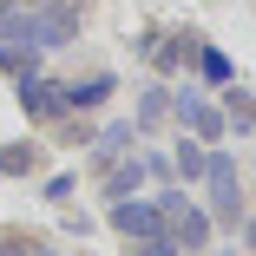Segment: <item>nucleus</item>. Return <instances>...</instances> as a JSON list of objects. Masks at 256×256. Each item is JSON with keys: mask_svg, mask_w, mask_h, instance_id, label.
I'll return each instance as SVG.
<instances>
[{"mask_svg": "<svg viewBox=\"0 0 256 256\" xmlns=\"http://www.w3.org/2000/svg\"><path fill=\"white\" fill-rule=\"evenodd\" d=\"M164 118H171V86H144L138 106H132V132L144 138V132H158Z\"/></svg>", "mask_w": 256, "mask_h": 256, "instance_id": "nucleus-9", "label": "nucleus"}, {"mask_svg": "<svg viewBox=\"0 0 256 256\" xmlns=\"http://www.w3.org/2000/svg\"><path fill=\"white\" fill-rule=\"evenodd\" d=\"M60 92H66V112H98V106L118 92V79H112V72H92V79H60Z\"/></svg>", "mask_w": 256, "mask_h": 256, "instance_id": "nucleus-8", "label": "nucleus"}, {"mask_svg": "<svg viewBox=\"0 0 256 256\" xmlns=\"http://www.w3.org/2000/svg\"><path fill=\"white\" fill-rule=\"evenodd\" d=\"M217 256H230V250H217Z\"/></svg>", "mask_w": 256, "mask_h": 256, "instance_id": "nucleus-19", "label": "nucleus"}, {"mask_svg": "<svg viewBox=\"0 0 256 256\" xmlns=\"http://www.w3.org/2000/svg\"><path fill=\"white\" fill-rule=\"evenodd\" d=\"M217 112H224V132H236V138H250V132H256V98H250L236 79L224 86V106H217Z\"/></svg>", "mask_w": 256, "mask_h": 256, "instance_id": "nucleus-10", "label": "nucleus"}, {"mask_svg": "<svg viewBox=\"0 0 256 256\" xmlns=\"http://www.w3.org/2000/svg\"><path fill=\"white\" fill-rule=\"evenodd\" d=\"M132 256H178V243H171V230H158V236L132 243Z\"/></svg>", "mask_w": 256, "mask_h": 256, "instance_id": "nucleus-15", "label": "nucleus"}, {"mask_svg": "<svg viewBox=\"0 0 256 256\" xmlns=\"http://www.w3.org/2000/svg\"><path fill=\"white\" fill-rule=\"evenodd\" d=\"M33 256H60V250H46V243H40V250H33Z\"/></svg>", "mask_w": 256, "mask_h": 256, "instance_id": "nucleus-18", "label": "nucleus"}, {"mask_svg": "<svg viewBox=\"0 0 256 256\" xmlns=\"http://www.w3.org/2000/svg\"><path fill=\"white\" fill-rule=\"evenodd\" d=\"M197 190H204L210 224H243V171H236V158H230L224 144L204 151V178H197Z\"/></svg>", "mask_w": 256, "mask_h": 256, "instance_id": "nucleus-2", "label": "nucleus"}, {"mask_svg": "<svg viewBox=\"0 0 256 256\" xmlns=\"http://www.w3.org/2000/svg\"><path fill=\"white\" fill-rule=\"evenodd\" d=\"M151 204H158V217H164V230H171V243H178V256H190V250H210V210L184 190V184H164V190H151Z\"/></svg>", "mask_w": 256, "mask_h": 256, "instance_id": "nucleus-1", "label": "nucleus"}, {"mask_svg": "<svg viewBox=\"0 0 256 256\" xmlns=\"http://www.w3.org/2000/svg\"><path fill=\"white\" fill-rule=\"evenodd\" d=\"M204 151H210V144H197V138H178V144L164 151V158H171V178H178L184 190H190V184L204 178Z\"/></svg>", "mask_w": 256, "mask_h": 256, "instance_id": "nucleus-11", "label": "nucleus"}, {"mask_svg": "<svg viewBox=\"0 0 256 256\" xmlns=\"http://www.w3.org/2000/svg\"><path fill=\"white\" fill-rule=\"evenodd\" d=\"M33 164H40L33 144H0V178H26Z\"/></svg>", "mask_w": 256, "mask_h": 256, "instance_id": "nucleus-14", "label": "nucleus"}, {"mask_svg": "<svg viewBox=\"0 0 256 256\" xmlns=\"http://www.w3.org/2000/svg\"><path fill=\"white\" fill-rule=\"evenodd\" d=\"M92 144H98V151H92V158H98V164H112V158H125V151L138 144V132H132V125H106V132H98Z\"/></svg>", "mask_w": 256, "mask_h": 256, "instance_id": "nucleus-13", "label": "nucleus"}, {"mask_svg": "<svg viewBox=\"0 0 256 256\" xmlns=\"http://www.w3.org/2000/svg\"><path fill=\"white\" fill-rule=\"evenodd\" d=\"M144 151H125V158H112L106 164V184H98V190H106V204H118V197H138L144 190Z\"/></svg>", "mask_w": 256, "mask_h": 256, "instance_id": "nucleus-7", "label": "nucleus"}, {"mask_svg": "<svg viewBox=\"0 0 256 256\" xmlns=\"http://www.w3.org/2000/svg\"><path fill=\"white\" fill-rule=\"evenodd\" d=\"M190 66H197V79H204V86H230V60L217 53L210 40H197V60H190Z\"/></svg>", "mask_w": 256, "mask_h": 256, "instance_id": "nucleus-12", "label": "nucleus"}, {"mask_svg": "<svg viewBox=\"0 0 256 256\" xmlns=\"http://www.w3.org/2000/svg\"><path fill=\"white\" fill-rule=\"evenodd\" d=\"M106 217H112V230H118L125 243H144V236H158V230H164V217H158V204H151L144 190H138V197H118V204H112Z\"/></svg>", "mask_w": 256, "mask_h": 256, "instance_id": "nucleus-6", "label": "nucleus"}, {"mask_svg": "<svg viewBox=\"0 0 256 256\" xmlns=\"http://www.w3.org/2000/svg\"><path fill=\"white\" fill-rule=\"evenodd\" d=\"M250 138H256V132H250Z\"/></svg>", "mask_w": 256, "mask_h": 256, "instance_id": "nucleus-20", "label": "nucleus"}, {"mask_svg": "<svg viewBox=\"0 0 256 256\" xmlns=\"http://www.w3.org/2000/svg\"><path fill=\"white\" fill-rule=\"evenodd\" d=\"M14 92H20V112H26L33 125H60V118H72V112H66L60 79H46L40 66H33V72H20V86H14Z\"/></svg>", "mask_w": 256, "mask_h": 256, "instance_id": "nucleus-5", "label": "nucleus"}, {"mask_svg": "<svg viewBox=\"0 0 256 256\" xmlns=\"http://www.w3.org/2000/svg\"><path fill=\"white\" fill-rule=\"evenodd\" d=\"M171 118H178V132L197 138V144H224V112H217L197 86H171Z\"/></svg>", "mask_w": 256, "mask_h": 256, "instance_id": "nucleus-4", "label": "nucleus"}, {"mask_svg": "<svg viewBox=\"0 0 256 256\" xmlns=\"http://www.w3.org/2000/svg\"><path fill=\"white\" fill-rule=\"evenodd\" d=\"M33 250H40L33 236H14V230H7V236H0V256H33Z\"/></svg>", "mask_w": 256, "mask_h": 256, "instance_id": "nucleus-17", "label": "nucleus"}, {"mask_svg": "<svg viewBox=\"0 0 256 256\" xmlns=\"http://www.w3.org/2000/svg\"><path fill=\"white\" fill-rule=\"evenodd\" d=\"M72 197V171H60V178H46V204H66Z\"/></svg>", "mask_w": 256, "mask_h": 256, "instance_id": "nucleus-16", "label": "nucleus"}, {"mask_svg": "<svg viewBox=\"0 0 256 256\" xmlns=\"http://www.w3.org/2000/svg\"><path fill=\"white\" fill-rule=\"evenodd\" d=\"M40 53H46V46H40V33H33V14L20 7V0H7V7H0V66L20 79V72L40 66Z\"/></svg>", "mask_w": 256, "mask_h": 256, "instance_id": "nucleus-3", "label": "nucleus"}]
</instances>
